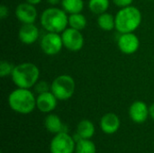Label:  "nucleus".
<instances>
[{
	"label": "nucleus",
	"instance_id": "obj_2",
	"mask_svg": "<svg viewBox=\"0 0 154 153\" xmlns=\"http://www.w3.org/2000/svg\"><path fill=\"white\" fill-rule=\"evenodd\" d=\"M11 78L17 87L31 89L39 81L40 69L34 63L23 62L14 66Z\"/></svg>",
	"mask_w": 154,
	"mask_h": 153
},
{
	"label": "nucleus",
	"instance_id": "obj_3",
	"mask_svg": "<svg viewBox=\"0 0 154 153\" xmlns=\"http://www.w3.org/2000/svg\"><path fill=\"white\" fill-rule=\"evenodd\" d=\"M8 104L15 113L28 115L36 108V96L28 88L17 87L9 94Z\"/></svg>",
	"mask_w": 154,
	"mask_h": 153
},
{
	"label": "nucleus",
	"instance_id": "obj_24",
	"mask_svg": "<svg viewBox=\"0 0 154 153\" xmlns=\"http://www.w3.org/2000/svg\"><path fill=\"white\" fill-rule=\"evenodd\" d=\"M113 3L120 7V8H123V7H126V6H129V5H132L134 0H112Z\"/></svg>",
	"mask_w": 154,
	"mask_h": 153
},
{
	"label": "nucleus",
	"instance_id": "obj_19",
	"mask_svg": "<svg viewBox=\"0 0 154 153\" xmlns=\"http://www.w3.org/2000/svg\"><path fill=\"white\" fill-rule=\"evenodd\" d=\"M88 25L87 18L81 13L71 14L69 15V26L76 30L82 31Z\"/></svg>",
	"mask_w": 154,
	"mask_h": 153
},
{
	"label": "nucleus",
	"instance_id": "obj_13",
	"mask_svg": "<svg viewBox=\"0 0 154 153\" xmlns=\"http://www.w3.org/2000/svg\"><path fill=\"white\" fill-rule=\"evenodd\" d=\"M40 37V31L34 23H22L18 31V38L26 45L34 43Z\"/></svg>",
	"mask_w": 154,
	"mask_h": 153
},
{
	"label": "nucleus",
	"instance_id": "obj_27",
	"mask_svg": "<svg viewBox=\"0 0 154 153\" xmlns=\"http://www.w3.org/2000/svg\"><path fill=\"white\" fill-rule=\"evenodd\" d=\"M42 0H25V2H27V3H30V4H32V5H39L41 2H42Z\"/></svg>",
	"mask_w": 154,
	"mask_h": 153
},
{
	"label": "nucleus",
	"instance_id": "obj_21",
	"mask_svg": "<svg viewBox=\"0 0 154 153\" xmlns=\"http://www.w3.org/2000/svg\"><path fill=\"white\" fill-rule=\"evenodd\" d=\"M110 5L109 0H89L88 8L95 14H101L107 11Z\"/></svg>",
	"mask_w": 154,
	"mask_h": 153
},
{
	"label": "nucleus",
	"instance_id": "obj_9",
	"mask_svg": "<svg viewBox=\"0 0 154 153\" xmlns=\"http://www.w3.org/2000/svg\"><path fill=\"white\" fill-rule=\"evenodd\" d=\"M117 45L122 53L132 55L139 50L140 40L134 32L120 33L117 39Z\"/></svg>",
	"mask_w": 154,
	"mask_h": 153
},
{
	"label": "nucleus",
	"instance_id": "obj_7",
	"mask_svg": "<svg viewBox=\"0 0 154 153\" xmlns=\"http://www.w3.org/2000/svg\"><path fill=\"white\" fill-rule=\"evenodd\" d=\"M40 46L43 53L49 56H54L60 52L63 46L61 34L58 32H47L41 39Z\"/></svg>",
	"mask_w": 154,
	"mask_h": 153
},
{
	"label": "nucleus",
	"instance_id": "obj_26",
	"mask_svg": "<svg viewBox=\"0 0 154 153\" xmlns=\"http://www.w3.org/2000/svg\"><path fill=\"white\" fill-rule=\"evenodd\" d=\"M149 112H150V116L152 117V119L154 120V103L151 105V106L149 107Z\"/></svg>",
	"mask_w": 154,
	"mask_h": 153
},
{
	"label": "nucleus",
	"instance_id": "obj_28",
	"mask_svg": "<svg viewBox=\"0 0 154 153\" xmlns=\"http://www.w3.org/2000/svg\"><path fill=\"white\" fill-rule=\"evenodd\" d=\"M46 1H47V3H49L50 5H56L60 2H61V0H46Z\"/></svg>",
	"mask_w": 154,
	"mask_h": 153
},
{
	"label": "nucleus",
	"instance_id": "obj_29",
	"mask_svg": "<svg viewBox=\"0 0 154 153\" xmlns=\"http://www.w3.org/2000/svg\"><path fill=\"white\" fill-rule=\"evenodd\" d=\"M149 1H152V0H149Z\"/></svg>",
	"mask_w": 154,
	"mask_h": 153
},
{
	"label": "nucleus",
	"instance_id": "obj_22",
	"mask_svg": "<svg viewBox=\"0 0 154 153\" xmlns=\"http://www.w3.org/2000/svg\"><path fill=\"white\" fill-rule=\"evenodd\" d=\"M14 69V66L7 60H1L0 61V77L5 78L8 76H11L13 73V70Z\"/></svg>",
	"mask_w": 154,
	"mask_h": 153
},
{
	"label": "nucleus",
	"instance_id": "obj_6",
	"mask_svg": "<svg viewBox=\"0 0 154 153\" xmlns=\"http://www.w3.org/2000/svg\"><path fill=\"white\" fill-rule=\"evenodd\" d=\"M75 148V140L67 132L55 134L50 143L51 153H74Z\"/></svg>",
	"mask_w": 154,
	"mask_h": 153
},
{
	"label": "nucleus",
	"instance_id": "obj_1",
	"mask_svg": "<svg viewBox=\"0 0 154 153\" xmlns=\"http://www.w3.org/2000/svg\"><path fill=\"white\" fill-rule=\"evenodd\" d=\"M115 17L116 30L119 33L134 32L141 25L143 20L141 11L134 5L120 8Z\"/></svg>",
	"mask_w": 154,
	"mask_h": 153
},
{
	"label": "nucleus",
	"instance_id": "obj_12",
	"mask_svg": "<svg viewBox=\"0 0 154 153\" xmlns=\"http://www.w3.org/2000/svg\"><path fill=\"white\" fill-rule=\"evenodd\" d=\"M129 116L135 124H143L150 116L149 107L143 101H134L129 107Z\"/></svg>",
	"mask_w": 154,
	"mask_h": 153
},
{
	"label": "nucleus",
	"instance_id": "obj_11",
	"mask_svg": "<svg viewBox=\"0 0 154 153\" xmlns=\"http://www.w3.org/2000/svg\"><path fill=\"white\" fill-rule=\"evenodd\" d=\"M57 104L58 98L51 90L39 94L36 97V108L42 113H51L56 108Z\"/></svg>",
	"mask_w": 154,
	"mask_h": 153
},
{
	"label": "nucleus",
	"instance_id": "obj_15",
	"mask_svg": "<svg viewBox=\"0 0 154 153\" xmlns=\"http://www.w3.org/2000/svg\"><path fill=\"white\" fill-rule=\"evenodd\" d=\"M44 126L49 133H54V134H57L61 132H67L64 129L65 125L63 124L61 119L57 115H54V114H49L45 117Z\"/></svg>",
	"mask_w": 154,
	"mask_h": 153
},
{
	"label": "nucleus",
	"instance_id": "obj_14",
	"mask_svg": "<svg viewBox=\"0 0 154 153\" xmlns=\"http://www.w3.org/2000/svg\"><path fill=\"white\" fill-rule=\"evenodd\" d=\"M100 128L106 134L116 133L121 125L120 118L114 113H106L100 119Z\"/></svg>",
	"mask_w": 154,
	"mask_h": 153
},
{
	"label": "nucleus",
	"instance_id": "obj_18",
	"mask_svg": "<svg viewBox=\"0 0 154 153\" xmlns=\"http://www.w3.org/2000/svg\"><path fill=\"white\" fill-rule=\"evenodd\" d=\"M62 9L69 14L81 13L84 8L83 0H61Z\"/></svg>",
	"mask_w": 154,
	"mask_h": 153
},
{
	"label": "nucleus",
	"instance_id": "obj_17",
	"mask_svg": "<svg viewBox=\"0 0 154 153\" xmlns=\"http://www.w3.org/2000/svg\"><path fill=\"white\" fill-rule=\"evenodd\" d=\"M98 27L106 32H110L116 29V17L110 13L105 12L98 15L97 20Z\"/></svg>",
	"mask_w": 154,
	"mask_h": 153
},
{
	"label": "nucleus",
	"instance_id": "obj_5",
	"mask_svg": "<svg viewBox=\"0 0 154 153\" xmlns=\"http://www.w3.org/2000/svg\"><path fill=\"white\" fill-rule=\"evenodd\" d=\"M76 83L69 75H60L55 78L51 84V91L58 100L65 101L72 97L75 93Z\"/></svg>",
	"mask_w": 154,
	"mask_h": 153
},
{
	"label": "nucleus",
	"instance_id": "obj_16",
	"mask_svg": "<svg viewBox=\"0 0 154 153\" xmlns=\"http://www.w3.org/2000/svg\"><path fill=\"white\" fill-rule=\"evenodd\" d=\"M95 125L88 119L81 120L77 125L76 136L79 139H91L95 134ZM78 140V141H79Z\"/></svg>",
	"mask_w": 154,
	"mask_h": 153
},
{
	"label": "nucleus",
	"instance_id": "obj_10",
	"mask_svg": "<svg viewBox=\"0 0 154 153\" xmlns=\"http://www.w3.org/2000/svg\"><path fill=\"white\" fill-rule=\"evenodd\" d=\"M15 16L22 23H34L38 17V12L34 5L23 2L16 6Z\"/></svg>",
	"mask_w": 154,
	"mask_h": 153
},
{
	"label": "nucleus",
	"instance_id": "obj_20",
	"mask_svg": "<svg viewBox=\"0 0 154 153\" xmlns=\"http://www.w3.org/2000/svg\"><path fill=\"white\" fill-rule=\"evenodd\" d=\"M75 153H97V148L90 139H79L76 142Z\"/></svg>",
	"mask_w": 154,
	"mask_h": 153
},
{
	"label": "nucleus",
	"instance_id": "obj_23",
	"mask_svg": "<svg viewBox=\"0 0 154 153\" xmlns=\"http://www.w3.org/2000/svg\"><path fill=\"white\" fill-rule=\"evenodd\" d=\"M34 88V91L39 95V94H42V93H44V92H47V91H50L51 90V86L44 80H39L35 86L33 87Z\"/></svg>",
	"mask_w": 154,
	"mask_h": 153
},
{
	"label": "nucleus",
	"instance_id": "obj_8",
	"mask_svg": "<svg viewBox=\"0 0 154 153\" xmlns=\"http://www.w3.org/2000/svg\"><path fill=\"white\" fill-rule=\"evenodd\" d=\"M61 38L63 46L70 51H79L84 46V36L79 30L68 27L61 32Z\"/></svg>",
	"mask_w": 154,
	"mask_h": 153
},
{
	"label": "nucleus",
	"instance_id": "obj_4",
	"mask_svg": "<svg viewBox=\"0 0 154 153\" xmlns=\"http://www.w3.org/2000/svg\"><path fill=\"white\" fill-rule=\"evenodd\" d=\"M40 23L46 32L61 33L69 26V15L62 8L49 7L42 13Z\"/></svg>",
	"mask_w": 154,
	"mask_h": 153
},
{
	"label": "nucleus",
	"instance_id": "obj_25",
	"mask_svg": "<svg viewBox=\"0 0 154 153\" xmlns=\"http://www.w3.org/2000/svg\"><path fill=\"white\" fill-rule=\"evenodd\" d=\"M9 14V10L8 7L5 5H0V19L4 20L5 19Z\"/></svg>",
	"mask_w": 154,
	"mask_h": 153
}]
</instances>
